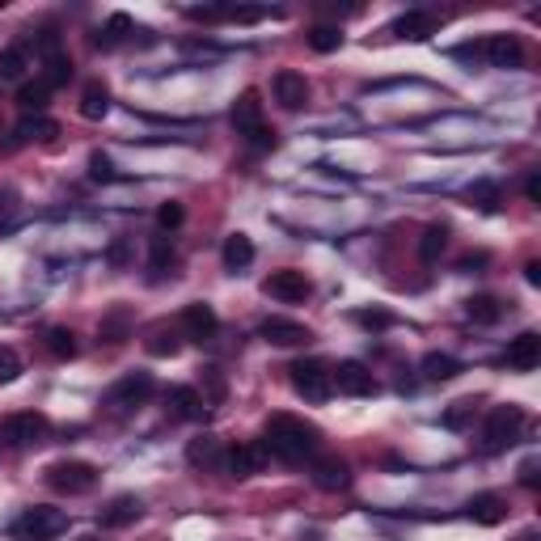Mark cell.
Instances as JSON below:
<instances>
[{"mask_svg":"<svg viewBox=\"0 0 541 541\" xmlns=\"http://www.w3.org/2000/svg\"><path fill=\"white\" fill-rule=\"evenodd\" d=\"M221 330V318H216V309L204 301L187 304V313H182V335L195 338V343H207V338Z\"/></svg>","mask_w":541,"mask_h":541,"instance_id":"13","label":"cell"},{"mask_svg":"<svg viewBox=\"0 0 541 541\" xmlns=\"http://www.w3.org/2000/svg\"><path fill=\"white\" fill-rule=\"evenodd\" d=\"M148 351H153V355H178V351H182V338H178L174 330H157V335L148 338Z\"/></svg>","mask_w":541,"mask_h":541,"instance_id":"37","label":"cell"},{"mask_svg":"<svg viewBox=\"0 0 541 541\" xmlns=\"http://www.w3.org/2000/svg\"><path fill=\"white\" fill-rule=\"evenodd\" d=\"M309 47L318 51V55H330V51L343 47V30L321 21V26H313V30H309Z\"/></svg>","mask_w":541,"mask_h":541,"instance_id":"30","label":"cell"},{"mask_svg":"<svg viewBox=\"0 0 541 541\" xmlns=\"http://www.w3.org/2000/svg\"><path fill=\"white\" fill-rule=\"evenodd\" d=\"M131 34V17L128 13H114L111 21H106V30L97 34V47H114V43H123Z\"/></svg>","mask_w":541,"mask_h":541,"instance_id":"34","label":"cell"},{"mask_svg":"<svg viewBox=\"0 0 541 541\" xmlns=\"http://www.w3.org/2000/svg\"><path fill=\"white\" fill-rule=\"evenodd\" d=\"M51 102V89L43 85V80H26L21 89H17V106H21V114H43Z\"/></svg>","mask_w":541,"mask_h":541,"instance_id":"25","label":"cell"},{"mask_svg":"<svg viewBox=\"0 0 541 541\" xmlns=\"http://www.w3.org/2000/svg\"><path fill=\"white\" fill-rule=\"evenodd\" d=\"M187 462L195 465V470H224V448L216 436H199V440H191V448H187Z\"/></svg>","mask_w":541,"mask_h":541,"instance_id":"20","label":"cell"},{"mask_svg":"<svg viewBox=\"0 0 541 541\" xmlns=\"http://www.w3.org/2000/svg\"><path fill=\"white\" fill-rule=\"evenodd\" d=\"M453 55H457V60H465V64H478V60H482V43H462Z\"/></svg>","mask_w":541,"mask_h":541,"instance_id":"46","label":"cell"},{"mask_svg":"<svg viewBox=\"0 0 541 541\" xmlns=\"http://www.w3.org/2000/svg\"><path fill=\"white\" fill-rule=\"evenodd\" d=\"M21 72H26V51L21 47L0 51V80H21Z\"/></svg>","mask_w":541,"mask_h":541,"instance_id":"35","label":"cell"},{"mask_svg":"<svg viewBox=\"0 0 541 541\" xmlns=\"http://www.w3.org/2000/svg\"><path fill=\"white\" fill-rule=\"evenodd\" d=\"M131 520H140V499H131V495H119L111 508H102V529H123Z\"/></svg>","mask_w":541,"mask_h":541,"instance_id":"23","label":"cell"},{"mask_svg":"<svg viewBox=\"0 0 541 541\" xmlns=\"http://www.w3.org/2000/svg\"><path fill=\"white\" fill-rule=\"evenodd\" d=\"M51 136H60V123L47 114H26L17 123V140H51Z\"/></svg>","mask_w":541,"mask_h":541,"instance_id":"27","label":"cell"},{"mask_svg":"<svg viewBox=\"0 0 541 541\" xmlns=\"http://www.w3.org/2000/svg\"><path fill=\"white\" fill-rule=\"evenodd\" d=\"M64 529H68V516L60 508H30L13 525V537L17 541H51V537H60Z\"/></svg>","mask_w":541,"mask_h":541,"instance_id":"4","label":"cell"},{"mask_svg":"<svg viewBox=\"0 0 541 541\" xmlns=\"http://www.w3.org/2000/svg\"><path fill=\"white\" fill-rule=\"evenodd\" d=\"M537 364H541V335L525 330V335L512 338L508 343V368H516V372H533Z\"/></svg>","mask_w":541,"mask_h":541,"instance_id":"15","label":"cell"},{"mask_svg":"<svg viewBox=\"0 0 541 541\" xmlns=\"http://www.w3.org/2000/svg\"><path fill=\"white\" fill-rule=\"evenodd\" d=\"M465 313H470V321H478V326H491V321L504 318V304L495 301V296H474V301H465Z\"/></svg>","mask_w":541,"mask_h":541,"instance_id":"29","label":"cell"},{"mask_svg":"<svg viewBox=\"0 0 541 541\" xmlns=\"http://www.w3.org/2000/svg\"><path fill=\"white\" fill-rule=\"evenodd\" d=\"M254 262V241L246 237V233H233V237L224 241V267L229 270H241Z\"/></svg>","mask_w":541,"mask_h":541,"instance_id":"26","label":"cell"},{"mask_svg":"<svg viewBox=\"0 0 541 541\" xmlns=\"http://www.w3.org/2000/svg\"><path fill=\"white\" fill-rule=\"evenodd\" d=\"M525 428V411L520 406H491L487 423H482V453H504V448L520 436Z\"/></svg>","mask_w":541,"mask_h":541,"instance_id":"3","label":"cell"},{"mask_svg":"<svg viewBox=\"0 0 541 541\" xmlns=\"http://www.w3.org/2000/svg\"><path fill=\"white\" fill-rule=\"evenodd\" d=\"M465 516H470L474 525H499V520L508 516V508H504L499 495H474L470 508H465Z\"/></svg>","mask_w":541,"mask_h":541,"instance_id":"22","label":"cell"},{"mask_svg":"<svg viewBox=\"0 0 541 541\" xmlns=\"http://www.w3.org/2000/svg\"><path fill=\"white\" fill-rule=\"evenodd\" d=\"M233 128H237V136H246V140L254 144V148H270L275 144V131L262 123V97H258V89H246L233 102Z\"/></svg>","mask_w":541,"mask_h":541,"instance_id":"2","label":"cell"},{"mask_svg":"<svg viewBox=\"0 0 541 541\" xmlns=\"http://www.w3.org/2000/svg\"><path fill=\"white\" fill-rule=\"evenodd\" d=\"M170 267H174V246H170V237H153V246H148V270H153V279L165 275Z\"/></svg>","mask_w":541,"mask_h":541,"instance_id":"33","label":"cell"},{"mask_svg":"<svg viewBox=\"0 0 541 541\" xmlns=\"http://www.w3.org/2000/svg\"><path fill=\"white\" fill-rule=\"evenodd\" d=\"M106 258H111V267H128V262H131V241L119 237V241L111 246V254H106Z\"/></svg>","mask_w":541,"mask_h":541,"instance_id":"45","label":"cell"},{"mask_svg":"<svg viewBox=\"0 0 541 541\" xmlns=\"http://www.w3.org/2000/svg\"><path fill=\"white\" fill-rule=\"evenodd\" d=\"M258 335L267 338V343H275V347H301V343H309V338H313L301 326V321H287V318H267Z\"/></svg>","mask_w":541,"mask_h":541,"instance_id":"16","label":"cell"},{"mask_svg":"<svg viewBox=\"0 0 541 541\" xmlns=\"http://www.w3.org/2000/svg\"><path fill=\"white\" fill-rule=\"evenodd\" d=\"M482 60L491 68H520L525 64V47H520L516 34H491V38H482Z\"/></svg>","mask_w":541,"mask_h":541,"instance_id":"10","label":"cell"},{"mask_svg":"<svg viewBox=\"0 0 541 541\" xmlns=\"http://www.w3.org/2000/svg\"><path fill=\"white\" fill-rule=\"evenodd\" d=\"M267 445H237V448H229L224 453V474H233V478H250L258 474L262 465H267Z\"/></svg>","mask_w":541,"mask_h":541,"instance_id":"12","label":"cell"},{"mask_svg":"<svg viewBox=\"0 0 541 541\" xmlns=\"http://www.w3.org/2000/svg\"><path fill=\"white\" fill-rule=\"evenodd\" d=\"M47 351L55 360H72L77 355V335L68 330V326H51L47 330Z\"/></svg>","mask_w":541,"mask_h":541,"instance_id":"31","label":"cell"},{"mask_svg":"<svg viewBox=\"0 0 541 541\" xmlns=\"http://www.w3.org/2000/svg\"><path fill=\"white\" fill-rule=\"evenodd\" d=\"M47 431H51L47 414H34V411H26V414H13V419L4 423V436H9L13 445H21V448L43 445V440H47Z\"/></svg>","mask_w":541,"mask_h":541,"instance_id":"11","label":"cell"},{"mask_svg":"<svg viewBox=\"0 0 541 541\" xmlns=\"http://www.w3.org/2000/svg\"><path fill=\"white\" fill-rule=\"evenodd\" d=\"M355 321H360V326H364V330H385V326H389V313H385V309H364V313H355Z\"/></svg>","mask_w":541,"mask_h":541,"instance_id":"44","label":"cell"},{"mask_svg":"<svg viewBox=\"0 0 541 541\" xmlns=\"http://www.w3.org/2000/svg\"><path fill=\"white\" fill-rule=\"evenodd\" d=\"M525 279H529L533 287L541 284V262H529V267H525Z\"/></svg>","mask_w":541,"mask_h":541,"instance_id":"49","label":"cell"},{"mask_svg":"<svg viewBox=\"0 0 541 541\" xmlns=\"http://www.w3.org/2000/svg\"><path fill=\"white\" fill-rule=\"evenodd\" d=\"M21 377V355L13 347H0V385H9Z\"/></svg>","mask_w":541,"mask_h":541,"instance_id":"38","label":"cell"},{"mask_svg":"<svg viewBox=\"0 0 541 541\" xmlns=\"http://www.w3.org/2000/svg\"><path fill=\"white\" fill-rule=\"evenodd\" d=\"M153 377L148 372H128L123 381L111 389V406H119V411H136V406H144V402L153 398Z\"/></svg>","mask_w":541,"mask_h":541,"instance_id":"9","label":"cell"},{"mask_svg":"<svg viewBox=\"0 0 541 541\" xmlns=\"http://www.w3.org/2000/svg\"><path fill=\"white\" fill-rule=\"evenodd\" d=\"M470 199L482 204V212H495V207H499V191H495V182H478V187H470Z\"/></svg>","mask_w":541,"mask_h":541,"instance_id":"40","label":"cell"},{"mask_svg":"<svg viewBox=\"0 0 541 541\" xmlns=\"http://www.w3.org/2000/svg\"><path fill=\"white\" fill-rule=\"evenodd\" d=\"M80 541H102V537H80Z\"/></svg>","mask_w":541,"mask_h":541,"instance_id":"50","label":"cell"},{"mask_svg":"<svg viewBox=\"0 0 541 541\" xmlns=\"http://www.w3.org/2000/svg\"><path fill=\"white\" fill-rule=\"evenodd\" d=\"M520 482H525V487H537V462H533V457L520 465Z\"/></svg>","mask_w":541,"mask_h":541,"instance_id":"48","label":"cell"},{"mask_svg":"<svg viewBox=\"0 0 541 541\" xmlns=\"http://www.w3.org/2000/svg\"><path fill=\"white\" fill-rule=\"evenodd\" d=\"M457 372H462V360H453L445 351H428V355H423V377H428V381H453Z\"/></svg>","mask_w":541,"mask_h":541,"instance_id":"24","label":"cell"},{"mask_svg":"<svg viewBox=\"0 0 541 541\" xmlns=\"http://www.w3.org/2000/svg\"><path fill=\"white\" fill-rule=\"evenodd\" d=\"M270 89H275V102H279L284 111H301L304 102H309V80H304L301 72H279Z\"/></svg>","mask_w":541,"mask_h":541,"instance_id":"17","label":"cell"},{"mask_svg":"<svg viewBox=\"0 0 541 541\" xmlns=\"http://www.w3.org/2000/svg\"><path fill=\"white\" fill-rule=\"evenodd\" d=\"M60 34L55 30H43L38 34V38H34V55H38V60H51V55H60Z\"/></svg>","mask_w":541,"mask_h":541,"instance_id":"41","label":"cell"},{"mask_svg":"<svg viewBox=\"0 0 541 541\" xmlns=\"http://www.w3.org/2000/svg\"><path fill=\"white\" fill-rule=\"evenodd\" d=\"M89 178H97V182H114V165L106 153H94L89 157Z\"/></svg>","mask_w":541,"mask_h":541,"instance_id":"42","label":"cell"},{"mask_svg":"<svg viewBox=\"0 0 541 541\" xmlns=\"http://www.w3.org/2000/svg\"><path fill=\"white\" fill-rule=\"evenodd\" d=\"M182 221H187L182 204H161V207H157V224H161V229H178Z\"/></svg>","mask_w":541,"mask_h":541,"instance_id":"43","label":"cell"},{"mask_svg":"<svg viewBox=\"0 0 541 541\" xmlns=\"http://www.w3.org/2000/svg\"><path fill=\"white\" fill-rule=\"evenodd\" d=\"M474 414H478V402L474 398L453 402V406L445 411V428H470V423H474Z\"/></svg>","mask_w":541,"mask_h":541,"instance_id":"36","label":"cell"},{"mask_svg":"<svg viewBox=\"0 0 541 541\" xmlns=\"http://www.w3.org/2000/svg\"><path fill=\"white\" fill-rule=\"evenodd\" d=\"M262 292L275 296V301H284V304H301L304 296L313 292V284L304 279V270H275V275L262 279Z\"/></svg>","mask_w":541,"mask_h":541,"instance_id":"8","label":"cell"},{"mask_svg":"<svg viewBox=\"0 0 541 541\" xmlns=\"http://www.w3.org/2000/svg\"><path fill=\"white\" fill-rule=\"evenodd\" d=\"M43 85H47L51 94H55V89H60V85H68V80H72V60H68L64 51H60V55H51V60H43Z\"/></svg>","mask_w":541,"mask_h":541,"instance_id":"28","label":"cell"},{"mask_svg":"<svg viewBox=\"0 0 541 541\" xmlns=\"http://www.w3.org/2000/svg\"><path fill=\"white\" fill-rule=\"evenodd\" d=\"M445 246H448V229L445 224H431L428 233H423V241H419V258L423 262H436V258L445 254Z\"/></svg>","mask_w":541,"mask_h":541,"instance_id":"32","label":"cell"},{"mask_svg":"<svg viewBox=\"0 0 541 541\" xmlns=\"http://www.w3.org/2000/svg\"><path fill=\"white\" fill-rule=\"evenodd\" d=\"M287 372H292V389L301 398H309V402L330 398V368L321 364V360H296Z\"/></svg>","mask_w":541,"mask_h":541,"instance_id":"6","label":"cell"},{"mask_svg":"<svg viewBox=\"0 0 541 541\" xmlns=\"http://www.w3.org/2000/svg\"><path fill=\"white\" fill-rule=\"evenodd\" d=\"M267 453L270 457H279L287 465H301L304 457H313L318 453V428H309L301 419H292V414H275L267 423Z\"/></svg>","mask_w":541,"mask_h":541,"instance_id":"1","label":"cell"},{"mask_svg":"<svg viewBox=\"0 0 541 541\" xmlns=\"http://www.w3.org/2000/svg\"><path fill=\"white\" fill-rule=\"evenodd\" d=\"M313 482H318L321 491H347L351 487L347 462H338V457H318V462H313Z\"/></svg>","mask_w":541,"mask_h":541,"instance_id":"18","label":"cell"},{"mask_svg":"<svg viewBox=\"0 0 541 541\" xmlns=\"http://www.w3.org/2000/svg\"><path fill=\"white\" fill-rule=\"evenodd\" d=\"M440 30V17L428 13V9H411V13H402L394 26H389V34H398V38H411V43H423V38H431V34Z\"/></svg>","mask_w":541,"mask_h":541,"instance_id":"14","label":"cell"},{"mask_svg":"<svg viewBox=\"0 0 541 541\" xmlns=\"http://www.w3.org/2000/svg\"><path fill=\"white\" fill-rule=\"evenodd\" d=\"M80 114H85L89 123H97V119L111 114V89H106L102 80H89V85H85V94H80Z\"/></svg>","mask_w":541,"mask_h":541,"instance_id":"21","label":"cell"},{"mask_svg":"<svg viewBox=\"0 0 541 541\" xmlns=\"http://www.w3.org/2000/svg\"><path fill=\"white\" fill-rule=\"evenodd\" d=\"M525 195H529V204H541V174H529Z\"/></svg>","mask_w":541,"mask_h":541,"instance_id":"47","label":"cell"},{"mask_svg":"<svg viewBox=\"0 0 541 541\" xmlns=\"http://www.w3.org/2000/svg\"><path fill=\"white\" fill-rule=\"evenodd\" d=\"M170 406H174L178 419H191V423H199V419L207 414V402L195 385H178V389H170Z\"/></svg>","mask_w":541,"mask_h":541,"instance_id":"19","label":"cell"},{"mask_svg":"<svg viewBox=\"0 0 541 541\" xmlns=\"http://www.w3.org/2000/svg\"><path fill=\"white\" fill-rule=\"evenodd\" d=\"M47 487L60 495H85L97 487V470L89 462H55L47 465Z\"/></svg>","mask_w":541,"mask_h":541,"instance_id":"5","label":"cell"},{"mask_svg":"<svg viewBox=\"0 0 541 541\" xmlns=\"http://www.w3.org/2000/svg\"><path fill=\"white\" fill-rule=\"evenodd\" d=\"M330 389L347 394V398H364V394L377 389V377H372V368L360 364V360H343L338 368H330Z\"/></svg>","mask_w":541,"mask_h":541,"instance_id":"7","label":"cell"},{"mask_svg":"<svg viewBox=\"0 0 541 541\" xmlns=\"http://www.w3.org/2000/svg\"><path fill=\"white\" fill-rule=\"evenodd\" d=\"M204 385H207V406H221L224 402V377H221V368H204Z\"/></svg>","mask_w":541,"mask_h":541,"instance_id":"39","label":"cell"}]
</instances>
